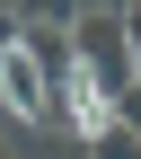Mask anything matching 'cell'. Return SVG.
Instances as JSON below:
<instances>
[{
  "label": "cell",
  "instance_id": "6da1fadb",
  "mask_svg": "<svg viewBox=\"0 0 141 159\" xmlns=\"http://www.w3.org/2000/svg\"><path fill=\"white\" fill-rule=\"evenodd\" d=\"M71 35H79V71L97 80V89H132L141 80V62H132V27H124V9H79L71 18Z\"/></svg>",
  "mask_w": 141,
  "mask_h": 159
},
{
  "label": "cell",
  "instance_id": "7a4b0ae2",
  "mask_svg": "<svg viewBox=\"0 0 141 159\" xmlns=\"http://www.w3.org/2000/svg\"><path fill=\"white\" fill-rule=\"evenodd\" d=\"M0 106H9V124H62V97H53V80H44V62H35L27 44H9L0 53Z\"/></svg>",
  "mask_w": 141,
  "mask_h": 159
},
{
  "label": "cell",
  "instance_id": "3957f363",
  "mask_svg": "<svg viewBox=\"0 0 141 159\" xmlns=\"http://www.w3.org/2000/svg\"><path fill=\"white\" fill-rule=\"evenodd\" d=\"M18 44L44 62V80H53V89H62V80L79 71V35L62 27V18H18Z\"/></svg>",
  "mask_w": 141,
  "mask_h": 159
},
{
  "label": "cell",
  "instance_id": "277c9868",
  "mask_svg": "<svg viewBox=\"0 0 141 159\" xmlns=\"http://www.w3.org/2000/svg\"><path fill=\"white\" fill-rule=\"evenodd\" d=\"M88 150H97V159H141V133L124 124V115H106V124L88 133Z\"/></svg>",
  "mask_w": 141,
  "mask_h": 159
},
{
  "label": "cell",
  "instance_id": "5b68a950",
  "mask_svg": "<svg viewBox=\"0 0 141 159\" xmlns=\"http://www.w3.org/2000/svg\"><path fill=\"white\" fill-rule=\"evenodd\" d=\"M18 18H62V27H71V18H79V0H18Z\"/></svg>",
  "mask_w": 141,
  "mask_h": 159
},
{
  "label": "cell",
  "instance_id": "8992f818",
  "mask_svg": "<svg viewBox=\"0 0 141 159\" xmlns=\"http://www.w3.org/2000/svg\"><path fill=\"white\" fill-rule=\"evenodd\" d=\"M115 115H124V124L141 133V80H132V89H115Z\"/></svg>",
  "mask_w": 141,
  "mask_h": 159
},
{
  "label": "cell",
  "instance_id": "52a82bcc",
  "mask_svg": "<svg viewBox=\"0 0 141 159\" xmlns=\"http://www.w3.org/2000/svg\"><path fill=\"white\" fill-rule=\"evenodd\" d=\"M18 44V9H0V53H9Z\"/></svg>",
  "mask_w": 141,
  "mask_h": 159
},
{
  "label": "cell",
  "instance_id": "ba28073f",
  "mask_svg": "<svg viewBox=\"0 0 141 159\" xmlns=\"http://www.w3.org/2000/svg\"><path fill=\"white\" fill-rule=\"evenodd\" d=\"M79 9H132V0H79Z\"/></svg>",
  "mask_w": 141,
  "mask_h": 159
},
{
  "label": "cell",
  "instance_id": "9c48e42d",
  "mask_svg": "<svg viewBox=\"0 0 141 159\" xmlns=\"http://www.w3.org/2000/svg\"><path fill=\"white\" fill-rule=\"evenodd\" d=\"M0 159H18V150H9V142H0Z\"/></svg>",
  "mask_w": 141,
  "mask_h": 159
},
{
  "label": "cell",
  "instance_id": "30bf717a",
  "mask_svg": "<svg viewBox=\"0 0 141 159\" xmlns=\"http://www.w3.org/2000/svg\"><path fill=\"white\" fill-rule=\"evenodd\" d=\"M0 9H18V0H0Z\"/></svg>",
  "mask_w": 141,
  "mask_h": 159
}]
</instances>
